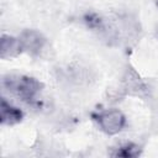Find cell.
I'll use <instances>...</instances> for the list:
<instances>
[{
	"label": "cell",
	"mask_w": 158,
	"mask_h": 158,
	"mask_svg": "<svg viewBox=\"0 0 158 158\" xmlns=\"http://www.w3.org/2000/svg\"><path fill=\"white\" fill-rule=\"evenodd\" d=\"M94 120L101 131L107 135L118 133L126 125L125 115L117 109H107L94 115Z\"/></svg>",
	"instance_id": "cell-2"
},
{
	"label": "cell",
	"mask_w": 158,
	"mask_h": 158,
	"mask_svg": "<svg viewBox=\"0 0 158 158\" xmlns=\"http://www.w3.org/2000/svg\"><path fill=\"white\" fill-rule=\"evenodd\" d=\"M157 5H158V2H157Z\"/></svg>",
	"instance_id": "cell-9"
},
{
	"label": "cell",
	"mask_w": 158,
	"mask_h": 158,
	"mask_svg": "<svg viewBox=\"0 0 158 158\" xmlns=\"http://www.w3.org/2000/svg\"><path fill=\"white\" fill-rule=\"evenodd\" d=\"M125 88L128 93L131 94H136V95H139L142 93L146 91V85L141 80V78L133 72V70H130L127 73V75L125 77Z\"/></svg>",
	"instance_id": "cell-6"
},
{
	"label": "cell",
	"mask_w": 158,
	"mask_h": 158,
	"mask_svg": "<svg viewBox=\"0 0 158 158\" xmlns=\"http://www.w3.org/2000/svg\"><path fill=\"white\" fill-rule=\"evenodd\" d=\"M22 46L19 38H15L12 36L2 35L0 40V57L2 59L16 57L22 52Z\"/></svg>",
	"instance_id": "cell-5"
},
{
	"label": "cell",
	"mask_w": 158,
	"mask_h": 158,
	"mask_svg": "<svg viewBox=\"0 0 158 158\" xmlns=\"http://www.w3.org/2000/svg\"><path fill=\"white\" fill-rule=\"evenodd\" d=\"M157 37H158V28H157Z\"/></svg>",
	"instance_id": "cell-8"
},
{
	"label": "cell",
	"mask_w": 158,
	"mask_h": 158,
	"mask_svg": "<svg viewBox=\"0 0 158 158\" xmlns=\"http://www.w3.org/2000/svg\"><path fill=\"white\" fill-rule=\"evenodd\" d=\"M141 153L139 146L135 143H125L120 147L116 148V151L112 153L115 157H125V158H131V157H137Z\"/></svg>",
	"instance_id": "cell-7"
},
{
	"label": "cell",
	"mask_w": 158,
	"mask_h": 158,
	"mask_svg": "<svg viewBox=\"0 0 158 158\" xmlns=\"http://www.w3.org/2000/svg\"><path fill=\"white\" fill-rule=\"evenodd\" d=\"M23 117V114L22 111L11 105L10 102L6 101L5 98L1 99V104H0V121L2 125H16L19 123Z\"/></svg>",
	"instance_id": "cell-4"
},
{
	"label": "cell",
	"mask_w": 158,
	"mask_h": 158,
	"mask_svg": "<svg viewBox=\"0 0 158 158\" xmlns=\"http://www.w3.org/2000/svg\"><path fill=\"white\" fill-rule=\"evenodd\" d=\"M22 49L30 54H38L46 43V38L36 30H25L19 37Z\"/></svg>",
	"instance_id": "cell-3"
},
{
	"label": "cell",
	"mask_w": 158,
	"mask_h": 158,
	"mask_svg": "<svg viewBox=\"0 0 158 158\" xmlns=\"http://www.w3.org/2000/svg\"><path fill=\"white\" fill-rule=\"evenodd\" d=\"M2 85L9 93L30 105H33L36 102L37 95L40 94L42 88V84L35 78L15 74L4 77Z\"/></svg>",
	"instance_id": "cell-1"
}]
</instances>
